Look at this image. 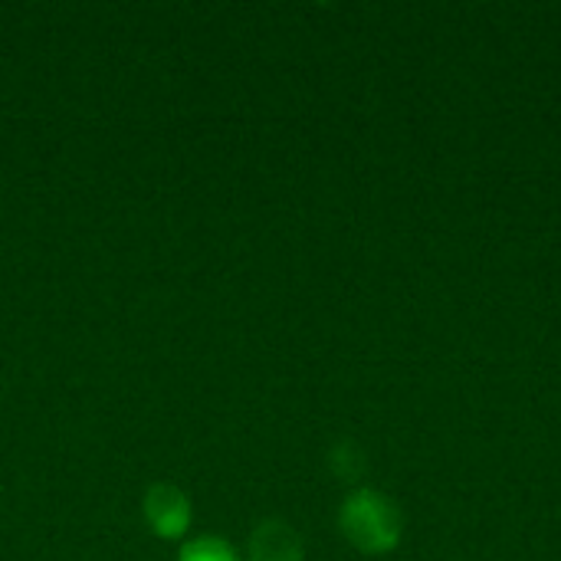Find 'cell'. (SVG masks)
Here are the masks:
<instances>
[{
    "label": "cell",
    "instance_id": "2",
    "mask_svg": "<svg viewBox=\"0 0 561 561\" xmlns=\"http://www.w3.org/2000/svg\"><path fill=\"white\" fill-rule=\"evenodd\" d=\"M145 519L158 536L178 539L191 526V500L178 486L158 483L145 493Z\"/></svg>",
    "mask_w": 561,
    "mask_h": 561
},
{
    "label": "cell",
    "instance_id": "3",
    "mask_svg": "<svg viewBox=\"0 0 561 561\" xmlns=\"http://www.w3.org/2000/svg\"><path fill=\"white\" fill-rule=\"evenodd\" d=\"M250 561H302V542L286 523H260L250 536Z\"/></svg>",
    "mask_w": 561,
    "mask_h": 561
},
{
    "label": "cell",
    "instance_id": "1",
    "mask_svg": "<svg viewBox=\"0 0 561 561\" xmlns=\"http://www.w3.org/2000/svg\"><path fill=\"white\" fill-rule=\"evenodd\" d=\"M342 529L362 552H385L398 542L401 519H398V510L385 496L362 490L345 500Z\"/></svg>",
    "mask_w": 561,
    "mask_h": 561
},
{
    "label": "cell",
    "instance_id": "4",
    "mask_svg": "<svg viewBox=\"0 0 561 561\" xmlns=\"http://www.w3.org/2000/svg\"><path fill=\"white\" fill-rule=\"evenodd\" d=\"M178 561H240L224 539H194L181 549Z\"/></svg>",
    "mask_w": 561,
    "mask_h": 561
}]
</instances>
